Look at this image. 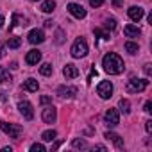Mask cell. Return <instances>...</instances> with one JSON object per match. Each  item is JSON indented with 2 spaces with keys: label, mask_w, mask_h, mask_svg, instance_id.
<instances>
[{
  "label": "cell",
  "mask_w": 152,
  "mask_h": 152,
  "mask_svg": "<svg viewBox=\"0 0 152 152\" xmlns=\"http://www.w3.org/2000/svg\"><path fill=\"white\" fill-rule=\"evenodd\" d=\"M102 66H104V70H106L109 75H120V73L124 72V68H125L122 57H120L118 54H115V52H109V54L104 56Z\"/></svg>",
  "instance_id": "cell-1"
},
{
  "label": "cell",
  "mask_w": 152,
  "mask_h": 152,
  "mask_svg": "<svg viewBox=\"0 0 152 152\" xmlns=\"http://www.w3.org/2000/svg\"><path fill=\"white\" fill-rule=\"evenodd\" d=\"M88 54V43L83 38H77L72 45V56L73 57H84Z\"/></svg>",
  "instance_id": "cell-2"
},
{
  "label": "cell",
  "mask_w": 152,
  "mask_h": 152,
  "mask_svg": "<svg viewBox=\"0 0 152 152\" xmlns=\"http://www.w3.org/2000/svg\"><path fill=\"white\" fill-rule=\"evenodd\" d=\"M0 129H2L9 138H15V140H18V138L22 136V127H20V125H15V124L0 122Z\"/></svg>",
  "instance_id": "cell-3"
},
{
  "label": "cell",
  "mask_w": 152,
  "mask_h": 152,
  "mask_svg": "<svg viewBox=\"0 0 152 152\" xmlns=\"http://www.w3.org/2000/svg\"><path fill=\"white\" fill-rule=\"evenodd\" d=\"M147 86H148L147 79H131L127 83V91L129 93H141Z\"/></svg>",
  "instance_id": "cell-4"
},
{
  "label": "cell",
  "mask_w": 152,
  "mask_h": 152,
  "mask_svg": "<svg viewBox=\"0 0 152 152\" xmlns=\"http://www.w3.org/2000/svg\"><path fill=\"white\" fill-rule=\"evenodd\" d=\"M97 93L100 99H109L113 95V84L109 81H102L99 86H97Z\"/></svg>",
  "instance_id": "cell-5"
},
{
  "label": "cell",
  "mask_w": 152,
  "mask_h": 152,
  "mask_svg": "<svg viewBox=\"0 0 152 152\" xmlns=\"http://www.w3.org/2000/svg\"><path fill=\"white\" fill-rule=\"evenodd\" d=\"M18 109H20V113L23 115L25 120H32V118H34V109H32V104H31L29 100H22V102L18 104Z\"/></svg>",
  "instance_id": "cell-6"
},
{
  "label": "cell",
  "mask_w": 152,
  "mask_h": 152,
  "mask_svg": "<svg viewBox=\"0 0 152 152\" xmlns=\"http://www.w3.org/2000/svg\"><path fill=\"white\" fill-rule=\"evenodd\" d=\"M66 9H68V13H70L72 16L79 18V20H81V18H86V9H84L81 4H73V2H72V4H68Z\"/></svg>",
  "instance_id": "cell-7"
},
{
  "label": "cell",
  "mask_w": 152,
  "mask_h": 152,
  "mask_svg": "<svg viewBox=\"0 0 152 152\" xmlns=\"http://www.w3.org/2000/svg\"><path fill=\"white\" fill-rule=\"evenodd\" d=\"M27 39H29V43L38 45V43H43V41H45V34H43V31H39V29H32V31L29 32Z\"/></svg>",
  "instance_id": "cell-8"
},
{
  "label": "cell",
  "mask_w": 152,
  "mask_h": 152,
  "mask_svg": "<svg viewBox=\"0 0 152 152\" xmlns=\"http://www.w3.org/2000/svg\"><path fill=\"white\" fill-rule=\"evenodd\" d=\"M41 118H43V122H45V124H54V122H56V118H57V111H56L52 106H48V107H45V109H43Z\"/></svg>",
  "instance_id": "cell-9"
},
{
  "label": "cell",
  "mask_w": 152,
  "mask_h": 152,
  "mask_svg": "<svg viewBox=\"0 0 152 152\" xmlns=\"http://www.w3.org/2000/svg\"><path fill=\"white\" fill-rule=\"evenodd\" d=\"M106 120H107L109 125H118V124H120V115H118V111H116L115 107H109V109L106 111Z\"/></svg>",
  "instance_id": "cell-10"
},
{
  "label": "cell",
  "mask_w": 152,
  "mask_h": 152,
  "mask_svg": "<svg viewBox=\"0 0 152 152\" xmlns=\"http://www.w3.org/2000/svg\"><path fill=\"white\" fill-rule=\"evenodd\" d=\"M127 15H129V18L132 20V22H140L141 18H143V15H145V11L140 7V6H132L129 11H127Z\"/></svg>",
  "instance_id": "cell-11"
},
{
  "label": "cell",
  "mask_w": 152,
  "mask_h": 152,
  "mask_svg": "<svg viewBox=\"0 0 152 152\" xmlns=\"http://www.w3.org/2000/svg\"><path fill=\"white\" fill-rule=\"evenodd\" d=\"M39 59H41V52L36 50V48H34V50H29L27 56H25V63H27V64H38Z\"/></svg>",
  "instance_id": "cell-12"
},
{
  "label": "cell",
  "mask_w": 152,
  "mask_h": 152,
  "mask_svg": "<svg viewBox=\"0 0 152 152\" xmlns=\"http://www.w3.org/2000/svg\"><path fill=\"white\" fill-rule=\"evenodd\" d=\"M63 75H64L66 79H75L79 75V68L75 66V64H66L63 68Z\"/></svg>",
  "instance_id": "cell-13"
},
{
  "label": "cell",
  "mask_w": 152,
  "mask_h": 152,
  "mask_svg": "<svg viewBox=\"0 0 152 152\" xmlns=\"http://www.w3.org/2000/svg\"><path fill=\"white\" fill-rule=\"evenodd\" d=\"M57 93H59L61 97H68V99H72V97L77 95V88H73V86H61V88L57 90Z\"/></svg>",
  "instance_id": "cell-14"
},
{
  "label": "cell",
  "mask_w": 152,
  "mask_h": 152,
  "mask_svg": "<svg viewBox=\"0 0 152 152\" xmlns=\"http://www.w3.org/2000/svg\"><path fill=\"white\" fill-rule=\"evenodd\" d=\"M124 34H125L127 38H138V36L141 34V31H140L136 25L129 23V25H125V27H124Z\"/></svg>",
  "instance_id": "cell-15"
},
{
  "label": "cell",
  "mask_w": 152,
  "mask_h": 152,
  "mask_svg": "<svg viewBox=\"0 0 152 152\" xmlns=\"http://www.w3.org/2000/svg\"><path fill=\"white\" fill-rule=\"evenodd\" d=\"M38 88H39V84H38L36 79H27V81L23 83V90H27V91H31V93L38 91Z\"/></svg>",
  "instance_id": "cell-16"
},
{
  "label": "cell",
  "mask_w": 152,
  "mask_h": 152,
  "mask_svg": "<svg viewBox=\"0 0 152 152\" xmlns=\"http://www.w3.org/2000/svg\"><path fill=\"white\" fill-rule=\"evenodd\" d=\"M106 138L111 140V141H115V145H116L118 148H124V140H122L118 134H115V132H106Z\"/></svg>",
  "instance_id": "cell-17"
},
{
  "label": "cell",
  "mask_w": 152,
  "mask_h": 152,
  "mask_svg": "<svg viewBox=\"0 0 152 152\" xmlns=\"http://www.w3.org/2000/svg\"><path fill=\"white\" fill-rule=\"evenodd\" d=\"M56 9V2L54 0H45V2L41 4V11L43 13H52Z\"/></svg>",
  "instance_id": "cell-18"
},
{
  "label": "cell",
  "mask_w": 152,
  "mask_h": 152,
  "mask_svg": "<svg viewBox=\"0 0 152 152\" xmlns=\"http://www.w3.org/2000/svg\"><path fill=\"white\" fill-rule=\"evenodd\" d=\"M52 72H54V68H52V64H50V63H45V64L39 68V73H41V75H45V77L52 75Z\"/></svg>",
  "instance_id": "cell-19"
},
{
  "label": "cell",
  "mask_w": 152,
  "mask_h": 152,
  "mask_svg": "<svg viewBox=\"0 0 152 152\" xmlns=\"http://www.w3.org/2000/svg\"><path fill=\"white\" fill-rule=\"evenodd\" d=\"M118 106H120V109H122L125 115H129V113H131V102H129L127 99H122V100L118 102Z\"/></svg>",
  "instance_id": "cell-20"
},
{
  "label": "cell",
  "mask_w": 152,
  "mask_h": 152,
  "mask_svg": "<svg viewBox=\"0 0 152 152\" xmlns=\"http://www.w3.org/2000/svg\"><path fill=\"white\" fill-rule=\"evenodd\" d=\"M56 136H57V132L50 129V131H45V132L41 134V140H43V141H52V140H56Z\"/></svg>",
  "instance_id": "cell-21"
},
{
  "label": "cell",
  "mask_w": 152,
  "mask_h": 152,
  "mask_svg": "<svg viewBox=\"0 0 152 152\" xmlns=\"http://www.w3.org/2000/svg\"><path fill=\"white\" fill-rule=\"evenodd\" d=\"M9 81H11L9 72H7L4 66H0V83H9Z\"/></svg>",
  "instance_id": "cell-22"
},
{
  "label": "cell",
  "mask_w": 152,
  "mask_h": 152,
  "mask_svg": "<svg viewBox=\"0 0 152 152\" xmlns=\"http://www.w3.org/2000/svg\"><path fill=\"white\" fill-rule=\"evenodd\" d=\"M72 145H73V148H88V143H86V140H79V138H75L73 141H72Z\"/></svg>",
  "instance_id": "cell-23"
},
{
  "label": "cell",
  "mask_w": 152,
  "mask_h": 152,
  "mask_svg": "<svg viewBox=\"0 0 152 152\" xmlns=\"http://www.w3.org/2000/svg\"><path fill=\"white\" fill-rule=\"evenodd\" d=\"M125 50H127L129 54H136V52L140 50V47H138V43H134V41H127V43H125Z\"/></svg>",
  "instance_id": "cell-24"
},
{
  "label": "cell",
  "mask_w": 152,
  "mask_h": 152,
  "mask_svg": "<svg viewBox=\"0 0 152 152\" xmlns=\"http://www.w3.org/2000/svg\"><path fill=\"white\" fill-rule=\"evenodd\" d=\"M22 45V39L20 38H9V41H7V47L9 48H18Z\"/></svg>",
  "instance_id": "cell-25"
},
{
  "label": "cell",
  "mask_w": 152,
  "mask_h": 152,
  "mask_svg": "<svg viewBox=\"0 0 152 152\" xmlns=\"http://www.w3.org/2000/svg\"><path fill=\"white\" fill-rule=\"evenodd\" d=\"M95 36H100L102 39H109V31H102V29H95Z\"/></svg>",
  "instance_id": "cell-26"
},
{
  "label": "cell",
  "mask_w": 152,
  "mask_h": 152,
  "mask_svg": "<svg viewBox=\"0 0 152 152\" xmlns=\"http://www.w3.org/2000/svg\"><path fill=\"white\" fill-rule=\"evenodd\" d=\"M104 27H106L107 31H115V29H116V22H115V20L111 18V20H107V22L104 23Z\"/></svg>",
  "instance_id": "cell-27"
},
{
  "label": "cell",
  "mask_w": 152,
  "mask_h": 152,
  "mask_svg": "<svg viewBox=\"0 0 152 152\" xmlns=\"http://www.w3.org/2000/svg\"><path fill=\"white\" fill-rule=\"evenodd\" d=\"M31 150H32V152H45V145L34 143V145H31Z\"/></svg>",
  "instance_id": "cell-28"
},
{
  "label": "cell",
  "mask_w": 152,
  "mask_h": 152,
  "mask_svg": "<svg viewBox=\"0 0 152 152\" xmlns=\"http://www.w3.org/2000/svg\"><path fill=\"white\" fill-rule=\"evenodd\" d=\"M104 4V0H90V6L91 7H100Z\"/></svg>",
  "instance_id": "cell-29"
},
{
  "label": "cell",
  "mask_w": 152,
  "mask_h": 152,
  "mask_svg": "<svg viewBox=\"0 0 152 152\" xmlns=\"http://www.w3.org/2000/svg\"><path fill=\"white\" fill-rule=\"evenodd\" d=\"M39 102H41V104H50V102H52V97H48V95H43V97L39 99Z\"/></svg>",
  "instance_id": "cell-30"
},
{
  "label": "cell",
  "mask_w": 152,
  "mask_h": 152,
  "mask_svg": "<svg viewBox=\"0 0 152 152\" xmlns=\"http://www.w3.org/2000/svg\"><path fill=\"white\" fill-rule=\"evenodd\" d=\"M145 129H147L148 134L152 132V120H147V122H145Z\"/></svg>",
  "instance_id": "cell-31"
},
{
  "label": "cell",
  "mask_w": 152,
  "mask_h": 152,
  "mask_svg": "<svg viewBox=\"0 0 152 152\" xmlns=\"http://www.w3.org/2000/svg\"><path fill=\"white\" fill-rule=\"evenodd\" d=\"M152 111V102L148 100V102H145V113H150Z\"/></svg>",
  "instance_id": "cell-32"
},
{
  "label": "cell",
  "mask_w": 152,
  "mask_h": 152,
  "mask_svg": "<svg viewBox=\"0 0 152 152\" xmlns=\"http://www.w3.org/2000/svg\"><path fill=\"white\" fill-rule=\"evenodd\" d=\"M93 150H100V152H106V147H104V145H95V147H93Z\"/></svg>",
  "instance_id": "cell-33"
},
{
  "label": "cell",
  "mask_w": 152,
  "mask_h": 152,
  "mask_svg": "<svg viewBox=\"0 0 152 152\" xmlns=\"http://www.w3.org/2000/svg\"><path fill=\"white\" fill-rule=\"evenodd\" d=\"M113 6H115V7H120V6H124V0H113Z\"/></svg>",
  "instance_id": "cell-34"
},
{
  "label": "cell",
  "mask_w": 152,
  "mask_h": 152,
  "mask_svg": "<svg viewBox=\"0 0 152 152\" xmlns=\"http://www.w3.org/2000/svg\"><path fill=\"white\" fill-rule=\"evenodd\" d=\"M56 41H57V43H61V41H63V31H59V32H57V39H56Z\"/></svg>",
  "instance_id": "cell-35"
},
{
  "label": "cell",
  "mask_w": 152,
  "mask_h": 152,
  "mask_svg": "<svg viewBox=\"0 0 152 152\" xmlns=\"http://www.w3.org/2000/svg\"><path fill=\"white\" fill-rule=\"evenodd\" d=\"M143 70H145V73H147V75H150V64H145V68H143Z\"/></svg>",
  "instance_id": "cell-36"
},
{
  "label": "cell",
  "mask_w": 152,
  "mask_h": 152,
  "mask_svg": "<svg viewBox=\"0 0 152 152\" xmlns=\"http://www.w3.org/2000/svg\"><path fill=\"white\" fill-rule=\"evenodd\" d=\"M0 57H4V45H0Z\"/></svg>",
  "instance_id": "cell-37"
},
{
  "label": "cell",
  "mask_w": 152,
  "mask_h": 152,
  "mask_svg": "<svg viewBox=\"0 0 152 152\" xmlns=\"http://www.w3.org/2000/svg\"><path fill=\"white\" fill-rule=\"evenodd\" d=\"M45 27H52V20H47L45 22Z\"/></svg>",
  "instance_id": "cell-38"
},
{
  "label": "cell",
  "mask_w": 152,
  "mask_h": 152,
  "mask_svg": "<svg viewBox=\"0 0 152 152\" xmlns=\"http://www.w3.org/2000/svg\"><path fill=\"white\" fill-rule=\"evenodd\" d=\"M4 25V16H0V27Z\"/></svg>",
  "instance_id": "cell-39"
},
{
  "label": "cell",
  "mask_w": 152,
  "mask_h": 152,
  "mask_svg": "<svg viewBox=\"0 0 152 152\" xmlns=\"http://www.w3.org/2000/svg\"><path fill=\"white\" fill-rule=\"evenodd\" d=\"M31 2H38V0H31Z\"/></svg>",
  "instance_id": "cell-40"
}]
</instances>
